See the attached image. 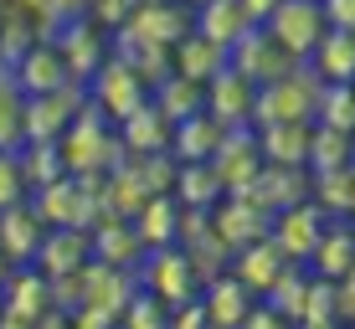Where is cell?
Returning <instances> with one entry per match:
<instances>
[{"instance_id": "1", "label": "cell", "mask_w": 355, "mask_h": 329, "mask_svg": "<svg viewBox=\"0 0 355 329\" xmlns=\"http://www.w3.org/2000/svg\"><path fill=\"white\" fill-rule=\"evenodd\" d=\"M57 150H62V165H67V175H98L103 165H114L119 160V144L103 134V118H98V108L93 114H72L67 118V129L57 134Z\"/></svg>"}, {"instance_id": "2", "label": "cell", "mask_w": 355, "mask_h": 329, "mask_svg": "<svg viewBox=\"0 0 355 329\" xmlns=\"http://www.w3.org/2000/svg\"><path fill=\"white\" fill-rule=\"evenodd\" d=\"M263 21H268V36H273L288 57H309V46L324 36V10H320V0H278Z\"/></svg>"}, {"instance_id": "3", "label": "cell", "mask_w": 355, "mask_h": 329, "mask_svg": "<svg viewBox=\"0 0 355 329\" xmlns=\"http://www.w3.org/2000/svg\"><path fill=\"white\" fill-rule=\"evenodd\" d=\"M293 62H299V57H288L284 46L268 36V26L258 31V21H252V26L227 46V67H237L248 82H273V78H284Z\"/></svg>"}, {"instance_id": "4", "label": "cell", "mask_w": 355, "mask_h": 329, "mask_svg": "<svg viewBox=\"0 0 355 329\" xmlns=\"http://www.w3.org/2000/svg\"><path fill=\"white\" fill-rule=\"evenodd\" d=\"M320 231H324V211L304 196V201H293V206L278 211V222H273L268 237H273V247L284 252L288 263H304L314 252V242H320Z\"/></svg>"}, {"instance_id": "5", "label": "cell", "mask_w": 355, "mask_h": 329, "mask_svg": "<svg viewBox=\"0 0 355 329\" xmlns=\"http://www.w3.org/2000/svg\"><path fill=\"white\" fill-rule=\"evenodd\" d=\"M144 288H150L155 299H165V303H180L201 283H196V267H191V258L180 247H155L150 267H144Z\"/></svg>"}, {"instance_id": "6", "label": "cell", "mask_w": 355, "mask_h": 329, "mask_svg": "<svg viewBox=\"0 0 355 329\" xmlns=\"http://www.w3.org/2000/svg\"><path fill=\"white\" fill-rule=\"evenodd\" d=\"M284 263L288 258L273 247V237L263 231V237H252V242H242V247H237V273H232V278H237L252 299H263L268 288H273V278L284 273Z\"/></svg>"}, {"instance_id": "7", "label": "cell", "mask_w": 355, "mask_h": 329, "mask_svg": "<svg viewBox=\"0 0 355 329\" xmlns=\"http://www.w3.org/2000/svg\"><path fill=\"white\" fill-rule=\"evenodd\" d=\"M10 278V299L6 309H0V324L21 329V324H46V314H52V294H46V278L36 273H6Z\"/></svg>"}, {"instance_id": "8", "label": "cell", "mask_w": 355, "mask_h": 329, "mask_svg": "<svg viewBox=\"0 0 355 329\" xmlns=\"http://www.w3.org/2000/svg\"><path fill=\"white\" fill-rule=\"evenodd\" d=\"M42 231H46V222L36 216V206H26V201L0 206V252H6V263H31Z\"/></svg>"}, {"instance_id": "9", "label": "cell", "mask_w": 355, "mask_h": 329, "mask_svg": "<svg viewBox=\"0 0 355 329\" xmlns=\"http://www.w3.org/2000/svg\"><path fill=\"white\" fill-rule=\"evenodd\" d=\"M93 93H98V114H114V118H124V114H134V108L144 103V82H139V72L124 67V62H108L103 72H98Z\"/></svg>"}, {"instance_id": "10", "label": "cell", "mask_w": 355, "mask_h": 329, "mask_svg": "<svg viewBox=\"0 0 355 329\" xmlns=\"http://www.w3.org/2000/svg\"><path fill=\"white\" fill-rule=\"evenodd\" d=\"M211 118L216 124H242V118H252V82L242 78L237 67H216L211 78Z\"/></svg>"}, {"instance_id": "11", "label": "cell", "mask_w": 355, "mask_h": 329, "mask_svg": "<svg viewBox=\"0 0 355 329\" xmlns=\"http://www.w3.org/2000/svg\"><path fill=\"white\" fill-rule=\"evenodd\" d=\"M211 170L222 175L227 190H242L252 175H258V144H252V134H222V144L211 150Z\"/></svg>"}, {"instance_id": "12", "label": "cell", "mask_w": 355, "mask_h": 329, "mask_svg": "<svg viewBox=\"0 0 355 329\" xmlns=\"http://www.w3.org/2000/svg\"><path fill=\"white\" fill-rule=\"evenodd\" d=\"M304 263H314V273H320V278H345V273H355V237H350L345 216H340L335 226L324 222L320 242H314V252Z\"/></svg>"}, {"instance_id": "13", "label": "cell", "mask_w": 355, "mask_h": 329, "mask_svg": "<svg viewBox=\"0 0 355 329\" xmlns=\"http://www.w3.org/2000/svg\"><path fill=\"white\" fill-rule=\"evenodd\" d=\"M258 150L273 165H293L299 170L304 160H309V118H273V124L263 129Z\"/></svg>"}, {"instance_id": "14", "label": "cell", "mask_w": 355, "mask_h": 329, "mask_svg": "<svg viewBox=\"0 0 355 329\" xmlns=\"http://www.w3.org/2000/svg\"><path fill=\"white\" fill-rule=\"evenodd\" d=\"M88 237H83V226H57L52 237L42 231V242H36V258L31 263H42L46 267V278H57V273H72L83 258H88Z\"/></svg>"}, {"instance_id": "15", "label": "cell", "mask_w": 355, "mask_h": 329, "mask_svg": "<svg viewBox=\"0 0 355 329\" xmlns=\"http://www.w3.org/2000/svg\"><path fill=\"white\" fill-rule=\"evenodd\" d=\"M309 57H314V72H320L324 82H350V72H355V36L345 26H324V36L309 46Z\"/></svg>"}, {"instance_id": "16", "label": "cell", "mask_w": 355, "mask_h": 329, "mask_svg": "<svg viewBox=\"0 0 355 329\" xmlns=\"http://www.w3.org/2000/svg\"><path fill=\"white\" fill-rule=\"evenodd\" d=\"M222 129H227V124H216L206 108H196V114L175 118V129H170V144H175L186 160H211V150L222 144Z\"/></svg>"}, {"instance_id": "17", "label": "cell", "mask_w": 355, "mask_h": 329, "mask_svg": "<svg viewBox=\"0 0 355 329\" xmlns=\"http://www.w3.org/2000/svg\"><path fill=\"white\" fill-rule=\"evenodd\" d=\"M211 226H216L211 237H222L227 247H242V242H252V237H263V231H268V216L248 196H237V201H227L222 211L211 216Z\"/></svg>"}, {"instance_id": "18", "label": "cell", "mask_w": 355, "mask_h": 329, "mask_svg": "<svg viewBox=\"0 0 355 329\" xmlns=\"http://www.w3.org/2000/svg\"><path fill=\"white\" fill-rule=\"evenodd\" d=\"M206 324H242L252 309V294L237 283V278H206Z\"/></svg>"}, {"instance_id": "19", "label": "cell", "mask_w": 355, "mask_h": 329, "mask_svg": "<svg viewBox=\"0 0 355 329\" xmlns=\"http://www.w3.org/2000/svg\"><path fill=\"white\" fill-rule=\"evenodd\" d=\"M16 82H21L26 93H52V88L78 82V78H67V62H62V52H57V46H31V52L21 57Z\"/></svg>"}, {"instance_id": "20", "label": "cell", "mask_w": 355, "mask_h": 329, "mask_svg": "<svg viewBox=\"0 0 355 329\" xmlns=\"http://www.w3.org/2000/svg\"><path fill=\"white\" fill-rule=\"evenodd\" d=\"M227 62V46H216L211 36H180V46H175V67H180V78H191V82H206L216 67Z\"/></svg>"}, {"instance_id": "21", "label": "cell", "mask_w": 355, "mask_h": 329, "mask_svg": "<svg viewBox=\"0 0 355 329\" xmlns=\"http://www.w3.org/2000/svg\"><path fill=\"white\" fill-rule=\"evenodd\" d=\"M134 231H139V242L144 247H165V242H175V231H180V216H175V206H170L160 190H155L150 201L134 211Z\"/></svg>"}, {"instance_id": "22", "label": "cell", "mask_w": 355, "mask_h": 329, "mask_svg": "<svg viewBox=\"0 0 355 329\" xmlns=\"http://www.w3.org/2000/svg\"><path fill=\"white\" fill-rule=\"evenodd\" d=\"M124 124V144H134L139 154H160V144H170V118L160 114V108H150V103H139L134 114H124L119 118Z\"/></svg>"}, {"instance_id": "23", "label": "cell", "mask_w": 355, "mask_h": 329, "mask_svg": "<svg viewBox=\"0 0 355 329\" xmlns=\"http://www.w3.org/2000/svg\"><path fill=\"white\" fill-rule=\"evenodd\" d=\"M248 26H252V16L242 10V0H206V10H201V36H211L216 46H232Z\"/></svg>"}, {"instance_id": "24", "label": "cell", "mask_w": 355, "mask_h": 329, "mask_svg": "<svg viewBox=\"0 0 355 329\" xmlns=\"http://www.w3.org/2000/svg\"><path fill=\"white\" fill-rule=\"evenodd\" d=\"M314 206H320L324 216H350L355 211V175H350V165H340V170H320L314 175Z\"/></svg>"}, {"instance_id": "25", "label": "cell", "mask_w": 355, "mask_h": 329, "mask_svg": "<svg viewBox=\"0 0 355 329\" xmlns=\"http://www.w3.org/2000/svg\"><path fill=\"white\" fill-rule=\"evenodd\" d=\"M304 165H314V175L320 170H340V165H350V129H309V160Z\"/></svg>"}, {"instance_id": "26", "label": "cell", "mask_w": 355, "mask_h": 329, "mask_svg": "<svg viewBox=\"0 0 355 329\" xmlns=\"http://www.w3.org/2000/svg\"><path fill=\"white\" fill-rule=\"evenodd\" d=\"M16 160H21V175H26V186H46V180L67 175L57 139H26V154H16Z\"/></svg>"}, {"instance_id": "27", "label": "cell", "mask_w": 355, "mask_h": 329, "mask_svg": "<svg viewBox=\"0 0 355 329\" xmlns=\"http://www.w3.org/2000/svg\"><path fill=\"white\" fill-rule=\"evenodd\" d=\"M304 294H309V273H304L299 263H284V273L273 278V288H268V303H273L284 319H299V309H304Z\"/></svg>"}, {"instance_id": "28", "label": "cell", "mask_w": 355, "mask_h": 329, "mask_svg": "<svg viewBox=\"0 0 355 329\" xmlns=\"http://www.w3.org/2000/svg\"><path fill=\"white\" fill-rule=\"evenodd\" d=\"M129 31L144 36V42H155V46H165V42H180V36H186V16H175V10H165V6H144Z\"/></svg>"}, {"instance_id": "29", "label": "cell", "mask_w": 355, "mask_h": 329, "mask_svg": "<svg viewBox=\"0 0 355 329\" xmlns=\"http://www.w3.org/2000/svg\"><path fill=\"white\" fill-rule=\"evenodd\" d=\"M299 324H309V329L340 324V319H335V278H309V294H304Z\"/></svg>"}, {"instance_id": "30", "label": "cell", "mask_w": 355, "mask_h": 329, "mask_svg": "<svg viewBox=\"0 0 355 329\" xmlns=\"http://www.w3.org/2000/svg\"><path fill=\"white\" fill-rule=\"evenodd\" d=\"M314 114H320V124H329V129H350V124H355L350 82H329V88H320V103H314Z\"/></svg>"}, {"instance_id": "31", "label": "cell", "mask_w": 355, "mask_h": 329, "mask_svg": "<svg viewBox=\"0 0 355 329\" xmlns=\"http://www.w3.org/2000/svg\"><path fill=\"white\" fill-rule=\"evenodd\" d=\"M160 114L170 118V124H175V118H186V114H196V108H201V82H191V78H175V82H165L160 88Z\"/></svg>"}, {"instance_id": "32", "label": "cell", "mask_w": 355, "mask_h": 329, "mask_svg": "<svg viewBox=\"0 0 355 329\" xmlns=\"http://www.w3.org/2000/svg\"><path fill=\"white\" fill-rule=\"evenodd\" d=\"M124 319H129L134 329H160V324H170V303H165V299H155L150 288H144V294H129Z\"/></svg>"}, {"instance_id": "33", "label": "cell", "mask_w": 355, "mask_h": 329, "mask_svg": "<svg viewBox=\"0 0 355 329\" xmlns=\"http://www.w3.org/2000/svg\"><path fill=\"white\" fill-rule=\"evenodd\" d=\"M180 190H186V201H191V206H211V201H216V190H227V186H222V175H216L211 165L196 160L186 175H180Z\"/></svg>"}, {"instance_id": "34", "label": "cell", "mask_w": 355, "mask_h": 329, "mask_svg": "<svg viewBox=\"0 0 355 329\" xmlns=\"http://www.w3.org/2000/svg\"><path fill=\"white\" fill-rule=\"evenodd\" d=\"M108 190L119 196V201H114V211H124V216H134L144 201H150V186H144L139 175H129V170H119V175L108 180Z\"/></svg>"}, {"instance_id": "35", "label": "cell", "mask_w": 355, "mask_h": 329, "mask_svg": "<svg viewBox=\"0 0 355 329\" xmlns=\"http://www.w3.org/2000/svg\"><path fill=\"white\" fill-rule=\"evenodd\" d=\"M26 175H21V160H16V150H0V206H16V201H26Z\"/></svg>"}, {"instance_id": "36", "label": "cell", "mask_w": 355, "mask_h": 329, "mask_svg": "<svg viewBox=\"0 0 355 329\" xmlns=\"http://www.w3.org/2000/svg\"><path fill=\"white\" fill-rule=\"evenodd\" d=\"M26 144V124H21V98H6L0 93V150H16Z\"/></svg>"}, {"instance_id": "37", "label": "cell", "mask_w": 355, "mask_h": 329, "mask_svg": "<svg viewBox=\"0 0 355 329\" xmlns=\"http://www.w3.org/2000/svg\"><path fill=\"white\" fill-rule=\"evenodd\" d=\"M335 319H340V324L355 319V283H350V273L335 278Z\"/></svg>"}, {"instance_id": "38", "label": "cell", "mask_w": 355, "mask_h": 329, "mask_svg": "<svg viewBox=\"0 0 355 329\" xmlns=\"http://www.w3.org/2000/svg\"><path fill=\"white\" fill-rule=\"evenodd\" d=\"M320 10H324V26H355V0H320Z\"/></svg>"}, {"instance_id": "39", "label": "cell", "mask_w": 355, "mask_h": 329, "mask_svg": "<svg viewBox=\"0 0 355 329\" xmlns=\"http://www.w3.org/2000/svg\"><path fill=\"white\" fill-rule=\"evenodd\" d=\"M242 324H248V329H278V324H288V319L263 299V303H252V309H248V319H242Z\"/></svg>"}, {"instance_id": "40", "label": "cell", "mask_w": 355, "mask_h": 329, "mask_svg": "<svg viewBox=\"0 0 355 329\" xmlns=\"http://www.w3.org/2000/svg\"><path fill=\"white\" fill-rule=\"evenodd\" d=\"M273 6H278V0H242V10H248L252 21H263V16H268V10H273Z\"/></svg>"}, {"instance_id": "41", "label": "cell", "mask_w": 355, "mask_h": 329, "mask_svg": "<svg viewBox=\"0 0 355 329\" xmlns=\"http://www.w3.org/2000/svg\"><path fill=\"white\" fill-rule=\"evenodd\" d=\"M6 267H10V263H6V252H0V278H6Z\"/></svg>"}, {"instance_id": "42", "label": "cell", "mask_w": 355, "mask_h": 329, "mask_svg": "<svg viewBox=\"0 0 355 329\" xmlns=\"http://www.w3.org/2000/svg\"><path fill=\"white\" fill-rule=\"evenodd\" d=\"M201 6H206V0H201Z\"/></svg>"}]
</instances>
